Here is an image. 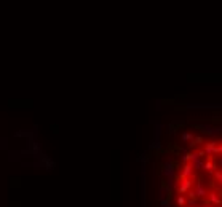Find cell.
I'll return each instance as SVG.
<instances>
[{
    "mask_svg": "<svg viewBox=\"0 0 222 207\" xmlns=\"http://www.w3.org/2000/svg\"><path fill=\"white\" fill-rule=\"evenodd\" d=\"M187 162H190V153L182 155V164H187Z\"/></svg>",
    "mask_w": 222,
    "mask_h": 207,
    "instance_id": "15",
    "label": "cell"
},
{
    "mask_svg": "<svg viewBox=\"0 0 222 207\" xmlns=\"http://www.w3.org/2000/svg\"><path fill=\"white\" fill-rule=\"evenodd\" d=\"M174 174V164L173 162H166L165 167H163V175H166L168 178H171Z\"/></svg>",
    "mask_w": 222,
    "mask_h": 207,
    "instance_id": "5",
    "label": "cell"
},
{
    "mask_svg": "<svg viewBox=\"0 0 222 207\" xmlns=\"http://www.w3.org/2000/svg\"><path fill=\"white\" fill-rule=\"evenodd\" d=\"M208 196H210V202H211V204H214V205H219V204H222V199L219 198V195H217V193H214V191H210V195H208Z\"/></svg>",
    "mask_w": 222,
    "mask_h": 207,
    "instance_id": "6",
    "label": "cell"
},
{
    "mask_svg": "<svg viewBox=\"0 0 222 207\" xmlns=\"http://www.w3.org/2000/svg\"><path fill=\"white\" fill-rule=\"evenodd\" d=\"M193 177V167H192V164L187 162L182 166V169H181V174H179L177 177V180H182V178H192Z\"/></svg>",
    "mask_w": 222,
    "mask_h": 207,
    "instance_id": "2",
    "label": "cell"
},
{
    "mask_svg": "<svg viewBox=\"0 0 222 207\" xmlns=\"http://www.w3.org/2000/svg\"><path fill=\"white\" fill-rule=\"evenodd\" d=\"M216 148H217V142H208L205 143V153H206V158H211V156H216Z\"/></svg>",
    "mask_w": 222,
    "mask_h": 207,
    "instance_id": "4",
    "label": "cell"
},
{
    "mask_svg": "<svg viewBox=\"0 0 222 207\" xmlns=\"http://www.w3.org/2000/svg\"><path fill=\"white\" fill-rule=\"evenodd\" d=\"M217 164H219V167H222V156L217 159Z\"/></svg>",
    "mask_w": 222,
    "mask_h": 207,
    "instance_id": "18",
    "label": "cell"
},
{
    "mask_svg": "<svg viewBox=\"0 0 222 207\" xmlns=\"http://www.w3.org/2000/svg\"><path fill=\"white\" fill-rule=\"evenodd\" d=\"M214 180L219 182L220 186H222V172H220V171H216V172H214Z\"/></svg>",
    "mask_w": 222,
    "mask_h": 207,
    "instance_id": "14",
    "label": "cell"
},
{
    "mask_svg": "<svg viewBox=\"0 0 222 207\" xmlns=\"http://www.w3.org/2000/svg\"><path fill=\"white\" fill-rule=\"evenodd\" d=\"M185 205L187 207H198V199H187Z\"/></svg>",
    "mask_w": 222,
    "mask_h": 207,
    "instance_id": "13",
    "label": "cell"
},
{
    "mask_svg": "<svg viewBox=\"0 0 222 207\" xmlns=\"http://www.w3.org/2000/svg\"><path fill=\"white\" fill-rule=\"evenodd\" d=\"M192 188V180L190 178H182V180H179V185L176 186V191L177 195H187V191Z\"/></svg>",
    "mask_w": 222,
    "mask_h": 207,
    "instance_id": "1",
    "label": "cell"
},
{
    "mask_svg": "<svg viewBox=\"0 0 222 207\" xmlns=\"http://www.w3.org/2000/svg\"><path fill=\"white\" fill-rule=\"evenodd\" d=\"M198 156H200V158H205V156H206L205 150H198Z\"/></svg>",
    "mask_w": 222,
    "mask_h": 207,
    "instance_id": "17",
    "label": "cell"
},
{
    "mask_svg": "<svg viewBox=\"0 0 222 207\" xmlns=\"http://www.w3.org/2000/svg\"><path fill=\"white\" fill-rule=\"evenodd\" d=\"M217 155H222V143H217V148H216V156Z\"/></svg>",
    "mask_w": 222,
    "mask_h": 207,
    "instance_id": "16",
    "label": "cell"
},
{
    "mask_svg": "<svg viewBox=\"0 0 222 207\" xmlns=\"http://www.w3.org/2000/svg\"><path fill=\"white\" fill-rule=\"evenodd\" d=\"M192 164V167H193V171H203V166H205V161H201V159H197V161H193V162H190Z\"/></svg>",
    "mask_w": 222,
    "mask_h": 207,
    "instance_id": "9",
    "label": "cell"
},
{
    "mask_svg": "<svg viewBox=\"0 0 222 207\" xmlns=\"http://www.w3.org/2000/svg\"><path fill=\"white\" fill-rule=\"evenodd\" d=\"M176 202H177V205H179V207H184V205H185V202H187V199H185L182 195H179V196H177V199H176Z\"/></svg>",
    "mask_w": 222,
    "mask_h": 207,
    "instance_id": "12",
    "label": "cell"
},
{
    "mask_svg": "<svg viewBox=\"0 0 222 207\" xmlns=\"http://www.w3.org/2000/svg\"><path fill=\"white\" fill-rule=\"evenodd\" d=\"M203 171L210 172V174L216 172V164H214L213 161H206V162H205V166H203Z\"/></svg>",
    "mask_w": 222,
    "mask_h": 207,
    "instance_id": "7",
    "label": "cell"
},
{
    "mask_svg": "<svg viewBox=\"0 0 222 207\" xmlns=\"http://www.w3.org/2000/svg\"><path fill=\"white\" fill-rule=\"evenodd\" d=\"M197 129H203V132H206V134L216 132V131L213 129V126H210V124H197Z\"/></svg>",
    "mask_w": 222,
    "mask_h": 207,
    "instance_id": "8",
    "label": "cell"
},
{
    "mask_svg": "<svg viewBox=\"0 0 222 207\" xmlns=\"http://www.w3.org/2000/svg\"><path fill=\"white\" fill-rule=\"evenodd\" d=\"M181 137H182V140H184V142H189V143H190V142L193 140V137H195V135H193L192 132H182V135H181Z\"/></svg>",
    "mask_w": 222,
    "mask_h": 207,
    "instance_id": "10",
    "label": "cell"
},
{
    "mask_svg": "<svg viewBox=\"0 0 222 207\" xmlns=\"http://www.w3.org/2000/svg\"><path fill=\"white\" fill-rule=\"evenodd\" d=\"M195 195H197V198L200 199V198H206L208 195H210V191H208L206 188H205V185H203V182L201 180H198L197 183H195Z\"/></svg>",
    "mask_w": 222,
    "mask_h": 207,
    "instance_id": "3",
    "label": "cell"
},
{
    "mask_svg": "<svg viewBox=\"0 0 222 207\" xmlns=\"http://www.w3.org/2000/svg\"><path fill=\"white\" fill-rule=\"evenodd\" d=\"M200 143H203V137L198 135V137H193V140H192L189 145H190V148H193V147H197V145H200Z\"/></svg>",
    "mask_w": 222,
    "mask_h": 207,
    "instance_id": "11",
    "label": "cell"
}]
</instances>
